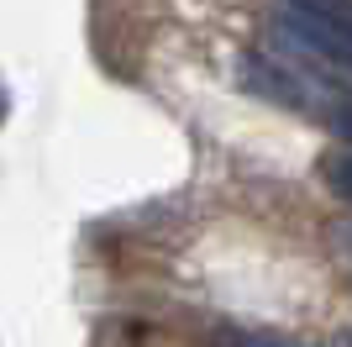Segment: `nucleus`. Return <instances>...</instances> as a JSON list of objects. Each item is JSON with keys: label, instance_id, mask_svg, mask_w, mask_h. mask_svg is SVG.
I'll use <instances>...</instances> for the list:
<instances>
[{"label": "nucleus", "instance_id": "6", "mask_svg": "<svg viewBox=\"0 0 352 347\" xmlns=\"http://www.w3.org/2000/svg\"><path fill=\"white\" fill-rule=\"evenodd\" d=\"M347 347H352V337H347Z\"/></svg>", "mask_w": 352, "mask_h": 347}, {"label": "nucleus", "instance_id": "4", "mask_svg": "<svg viewBox=\"0 0 352 347\" xmlns=\"http://www.w3.org/2000/svg\"><path fill=\"white\" fill-rule=\"evenodd\" d=\"M331 127H337L342 137H347V143H352V95H347V101L337 105V116H331Z\"/></svg>", "mask_w": 352, "mask_h": 347}, {"label": "nucleus", "instance_id": "3", "mask_svg": "<svg viewBox=\"0 0 352 347\" xmlns=\"http://www.w3.org/2000/svg\"><path fill=\"white\" fill-rule=\"evenodd\" d=\"M221 347H300V342H284V337H263V332H226Z\"/></svg>", "mask_w": 352, "mask_h": 347}, {"label": "nucleus", "instance_id": "5", "mask_svg": "<svg viewBox=\"0 0 352 347\" xmlns=\"http://www.w3.org/2000/svg\"><path fill=\"white\" fill-rule=\"evenodd\" d=\"M337 237H342V247H347V253H352V221H347V227L337 231Z\"/></svg>", "mask_w": 352, "mask_h": 347}, {"label": "nucleus", "instance_id": "1", "mask_svg": "<svg viewBox=\"0 0 352 347\" xmlns=\"http://www.w3.org/2000/svg\"><path fill=\"white\" fill-rule=\"evenodd\" d=\"M279 37L294 48V53L316 58L321 69H337L352 79V21H337V16L326 11H310L300 0H284L279 6Z\"/></svg>", "mask_w": 352, "mask_h": 347}, {"label": "nucleus", "instance_id": "2", "mask_svg": "<svg viewBox=\"0 0 352 347\" xmlns=\"http://www.w3.org/2000/svg\"><path fill=\"white\" fill-rule=\"evenodd\" d=\"M326 185L337 189L342 200H352V153H337V158H326Z\"/></svg>", "mask_w": 352, "mask_h": 347}]
</instances>
